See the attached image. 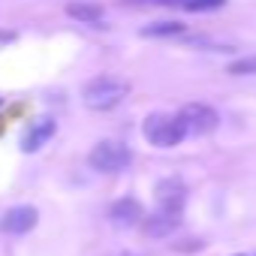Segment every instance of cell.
I'll list each match as a JSON object with an SVG mask.
<instances>
[{"instance_id": "6da1fadb", "label": "cell", "mask_w": 256, "mask_h": 256, "mask_svg": "<svg viewBox=\"0 0 256 256\" xmlns=\"http://www.w3.org/2000/svg\"><path fill=\"white\" fill-rule=\"evenodd\" d=\"M130 94V84L118 76H96L84 84L82 96H84V106L90 112H112L114 106L124 102V96Z\"/></svg>"}, {"instance_id": "7a4b0ae2", "label": "cell", "mask_w": 256, "mask_h": 256, "mask_svg": "<svg viewBox=\"0 0 256 256\" xmlns=\"http://www.w3.org/2000/svg\"><path fill=\"white\" fill-rule=\"evenodd\" d=\"M142 133L157 148H175L187 136V130H184V124H181L178 114H148Z\"/></svg>"}, {"instance_id": "3957f363", "label": "cell", "mask_w": 256, "mask_h": 256, "mask_svg": "<svg viewBox=\"0 0 256 256\" xmlns=\"http://www.w3.org/2000/svg\"><path fill=\"white\" fill-rule=\"evenodd\" d=\"M130 160H133L130 148L120 145V142H112V139L100 142V145L88 154V163H90L96 172H102V175H118V172H124L126 166H130Z\"/></svg>"}, {"instance_id": "277c9868", "label": "cell", "mask_w": 256, "mask_h": 256, "mask_svg": "<svg viewBox=\"0 0 256 256\" xmlns=\"http://www.w3.org/2000/svg\"><path fill=\"white\" fill-rule=\"evenodd\" d=\"M181 124H184V130L193 133V136H205V133H214L217 130V124H220V114L205 106V102H187L181 112H178Z\"/></svg>"}, {"instance_id": "5b68a950", "label": "cell", "mask_w": 256, "mask_h": 256, "mask_svg": "<svg viewBox=\"0 0 256 256\" xmlns=\"http://www.w3.org/2000/svg\"><path fill=\"white\" fill-rule=\"evenodd\" d=\"M157 208L160 211H172V214H181L184 208V199H187V187L178 181V178H163L157 184Z\"/></svg>"}, {"instance_id": "8992f818", "label": "cell", "mask_w": 256, "mask_h": 256, "mask_svg": "<svg viewBox=\"0 0 256 256\" xmlns=\"http://www.w3.org/2000/svg\"><path fill=\"white\" fill-rule=\"evenodd\" d=\"M36 208H30V205H16V208H10L4 217H0V229L4 232H10V235H24V232H30L34 226H36Z\"/></svg>"}, {"instance_id": "52a82bcc", "label": "cell", "mask_w": 256, "mask_h": 256, "mask_svg": "<svg viewBox=\"0 0 256 256\" xmlns=\"http://www.w3.org/2000/svg\"><path fill=\"white\" fill-rule=\"evenodd\" d=\"M52 136H54V120H52V118H40L36 124H30L28 130H24V136H22V151H24V154H34V151H40Z\"/></svg>"}, {"instance_id": "ba28073f", "label": "cell", "mask_w": 256, "mask_h": 256, "mask_svg": "<svg viewBox=\"0 0 256 256\" xmlns=\"http://www.w3.org/2000/svg\"><path fill=\"white\" fill-rule=\"evenodd\" d=\"M178 226H181V214L160 211V208H157V214H151V217L142 220V229H145L148 238H166V235H172Z\"/></svg>"}, {"instance_id": "9c48e42d", "label": "cell", "mask_w": 256, "mask_h": 256, "mask_svg": "<svg viewBox=\"0 0 256 256\" xmlns=\"http://www.w3.org/2000/svg\"><path fill=\"white\" fill-rule=\"evenodd\" d=\"M108 217H112V223H118V226H136V223L145 220V211H142V205H139L136 199H118V202L108 208Z\"/></svg>"}, {"instance_id": "30bf717a", "label": "cell", "mask_w": 256, "mask_h": 256, "mask_svg": "<svg viewBox=\"0 0 256 256\" xmlns=\"http://www.w3.org/2000/svg\"><path fill=\"white\" fill-rule=\"evenodd\" d=\"M163 6H175L184 12H211V10H223L226 0H157Z\"/></svg>"}, {"instance_id": "8fae6325", "label": "cell", "mask_w": 256, "mask_h": 256, "mask_svg": "<svg viewBox=\"0 0 256 256\" xmlns=\"http://www.w3.org/2000/svg\"><path fill=\"white\" fill-rule=\"evenodd\" d=\"M66 12L72 18H78V22H88V24H100L102 22V10L94 6V4H70Z\"/></svg>"}, {"instance_id": "7c38bea8", "label": "cell", "mask_w": 256, "mask_h": 256, "mask_svg": "<svg viewBox=\"0 0 256 256\" xmlns=\"http://www.w3.org/2000/svg\"><path fill=\"white\" fill-rule=\"evenodd\" d=\"M178 34H184V24L178 22H157L142 30V36H178Z\"/></svg>"}, {"instance_id": "4fadbf2b", "label": "cell", "mask_w": 256, "mask_h": 256, "mask_svg": "<svg viewBox=\"0 0 256 256\" xmlns=\"http://www.w3.org/2000/svg\"><path fill=\"white\" fill-rule=\"evenodd\" d=\"M229 76H256V54H247V58L229 64Z\"/></svg>"}]
</instances>
